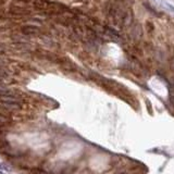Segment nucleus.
<instances>
[{"instance_id":"1","label":"nucleus","mask_w":174,"mask_h":174,"mask_svg":"<svg viewBox=\"0 0 174 174\" xmlns=\"http://www.w3.org/2000/svg\"><path fill=\"white\" fill-rule=\"evenodd\" d=\"M10 112H7L0 109V126H6L11 122V118L9 116Z\"/></svg>"},{"instance_id":"2","label":"nucleus","mask_w":174,"mask_h":174,"mask_svg":"<svg viewBox=\"0 0 174 174\" xmlns=\"http://www.w3.org/2000/svg\"><path fill=\"white\" fill-rule=\"evenodd\" d=\"M22 32L26 35H34V34H37L39 32V29L34 25H25L22 27Z\"/></svg>"},{"instance_id":"3","label":"nucleus","mask_w":174,"mask_h":174,"mask_svg":"<svg viewBox=\"0 0 174 174\" xmlns=\"http://www.w3.org/2000/svg\"><path fill=\"white\" fill-rule=\"evenodd\" d=\"M10 11H11V12L13 13V14H17V15H24V14H27V11H25V10H23V9L22 8H15V7H14V8H11L10 9Z\"/></svg>"},{"instance_id":"4","label":"nucleus","mask_w":174,"mask_h":174,"mask_svg":"<svg viewBox=\"0 0 174 174\" xmlns=\"http://www.w3.org/2000/svg\"><path fill=\"white\" fill-rule=\"evenodd\" d=\"M9 79V73L7 71L2 69V68H0V83H2L3 81Z\"/></svg>"},{"instance_id":"5","label":"nucleus","mask_w":174,"mask_h":174,"mask_svg":"<svg viewBox=\"0 0 174 174\" xmlns=\"http://www.w3.org/2000/svg\"><path fill=\"white\" fill-rule=\"evenodd\" d=\"M6 46L3 45V44H1V42H0V54H4V52H6Z\"/></svg>"},{"instance_id":"6","label":"nucleus","mask_w":174,"mask_h":174,"mask_svg":"<svg viewBox=\"0 0 174 174\" xmlns=\"http://www.w3.org/2000/svg\"><path fill=\"white\" fill-rule=\"evenodd\" d=\"M4 169H6V168L3 166V164H1V163H0V170H4Z\"/></svg>"},{"instance_id":"7","label":"nucleus","mask_w":174,"mask_h":174,"mask_svg":"<svg viewBox=\"0 0 174 174\" xmlns=\"http://www.w3.org/2000/svg\"><path fill=\"white\" fill-rule=\"evenodd\" d=\"M0 174H6V173H3V172H2V170H0Z\"/></svg>"}]
</instances>
